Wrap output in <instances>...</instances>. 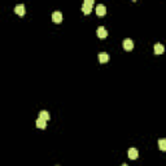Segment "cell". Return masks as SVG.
<instances>
[{
	"label": "cell",
	"instance_id": "cell-1",
	"mask_svg": "<svg viewBox=\"0 0 166 166\" xmlns=\"http://www.w3.org/2000/svg\"><path fill=\"white\" fill-rule=\"evenodd\" d=\"M92 7H93V0H86L82 5V10L84 14H90L91 10H92Z\"/></svg>",
	"mask_w": 166,
	"mask_h": 166
},
{
	"label": "cell",
	"instance_id": "cell-6",
	"mask_svg": "<svg viewBox=\"0 0 166 166\" xmlns=\"http://www.w3.org/2000/svg\"><path fill=\"white\" fill-rule=\"evenodd\" d=\"M129 157L131 158V160H136V158L139 157V152H137L136 148H130L129 149Z\"/></svg>",
	"mask_w": 166,
	"mask_h": 166
},
{
	"label": "cell",
	"instance_id": "cell-12",
	"mask_svg": "<svg viewBox=\"0 0 166 166\" xmlns=\"http://www.w3.org/2000/svg\"><path fill=\"white\" fill-rule=\"evenodd\" d=\"M158 147L161 150H166V139H160L158 140Z\"/></svg>",
	"mask_w": 166,
	"mask_h": 166
},
{
	"label": "cell",
	"instance_id": "cell-4",
	"mask_svg": "<svg viewBox=\"0 0 166 166\" xmlns=\"http://www.w3.org/2000/svg\"><path fill=\"white\" fill-rule=\"evenodd\" d=\"M96 14L97 16H105L106 14V7L104 4H99L97 7H96Z\"/></svg>",
	"mask_w": 166,
	"mask_h": 166
},
{
	"label": "cell",
	"instance_id": "cell-10",
	"mask_svg": "<svg viewBox=\"0 0 166 166\" xmlns=\"http://www.w3.org/2000/svg\"><path fill=\"white\" fill-rule=\"evenodd\" d=\"M99 61H100V64H106V62L109 61V54L108 53H100L99 54Z\"/></svg>",
	"mask_w": 166,
	"mask_h": 166
},
{
	"label": "cell",
	"instance_id": "cell-3",
	"mask_svg": "<svg viewBox=\"0 0 166 166\" xmlns=\"http://www.w3.org/2000/svg\"><path fill=\"white\" fill-rule=\"evenodd\" d=\"M52 21H53L54 23H60L62 22V13L59 12V10H56V12L52 13Z\"/></svg>",
	"mask_w": 166,
	"mask_h": 166
},
{
	"label": "cell",
	"instance_id": "cell-5",
	"mask_svg": "<svg viewBox=\"0 0 166 166\" xmlns=\"http://www.w3.org/2000/svg\"><path fill=\"white\" fill-rule=\"evenodd\" d=\"M97 36L101 39L106 38L108 36V31H106V29L104 27V26H100V27H97Z\"/></svg>",
	"mask_w": 166,
	"mask_h": 166
},
{
	"label": "cell",
	"instance_id": "cell-11",
	"mask_svg": "<svg viewBox=\"0 0 166 166\" xmlns=\"http://www.w3.org/2000/svg\"><path fill=\"white\" fill-rule=\"evenodd\" d=\"M39 117H40V118H44L46 121H48V119L51 118V116H49V113L47 110H40V112H39Z\"/></svg>",
	"mask_w": 166,
	"mask_h": 166
},
{
	"label": "cell",
	"instance_id": "cell-9",
	"mask_svg": "<svg viewBox=\"0 0 166 166\" xmlns=\"http://www.w3.org/2000/svg\"><path fill=\"white\" fill-rule=\"evenodd\" d=\"M36 127H38V129H46L47 121L44 118H40V117H39V118L36 119Z\"/></svg>",
	"mask_w": 166,
	"mask_h": 166
},
{
	"label": "cell",
	"instance_id": "cell-13",
	"mask_svg": "<svg viewBox=\"0 0 166 166\" xmlns=\"http://www.w3.org/2000/svg\"><path fill=\"white\" fill-rule=\"evenodd\" d=\"M121 166H129V165H127V163H122Z\"/></svg>",
	"mask_w": 166,
	"mask_h": 166
},
{
	"label": "cell",
	"instance_id": "cell-2",
	"mask_svg": "<svg viewBox=\"0 0 166 166\" xmlns=\"http://www.w3.org/2000/svg\"><path fill=\"white\" fill-rule=\"evenodd\" d=\"M122 46H123V48L126 49V51H131V49L134 48V42L130 38H126L123 40V43H122Z\"/></svg>",
	"mask_w": 166,
	"mask_h": 166
},
{
	"label": "cell",
	"instance_id": "cell-7",
	"mask_svg": "<svg viewBox=\"0 0 166 166\" xmlns=\"http://www.w3.org/2000/svg\"><path fill=\"white\" fill-rule=\"evenodd\" d=\"M14 12L17 13L18 16H23L25 14V5L23 4H18V5H16V8H14Z\"/></svg>",
	"mask_w": 166,
	"mask_h": 166
},
{
	"label": "cell",
	"instance_id": "cell-8",
	"mask_svg": "<svg viewBox=\"0 0 166 166\" xmlns=\"http://www.w3.org/2000/svg\"><path fill=\"white\" fill-rule=\"evenodd\" d=\"M153 49H154V53H156V54H162V53H163V51H165V47H163L162 44L157 43V44H154Z\"/></svg>",
	"mask_w": 166,
	"mask_h": 166
}]
</instances>
